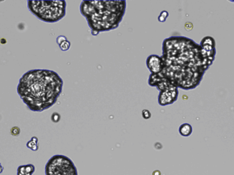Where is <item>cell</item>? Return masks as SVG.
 Returning <instances> with one entry per match:
<instances>
[{"label":"cell","instance_id":"e0dca14e","mask_svg":"<svg viewBox=\"0 0 234 175\" xmlns=\"http://www.w3.org/2000/svg\"><path fill=\"white\" fill-rule=\"evenodd\" d=\"M66 40H67V38H66L65 36H63V35H61V36L57 37L56 43L58 45H60V44H61L63 42H65V41Z\"/></svg>","mask_w":234,"mask_h":175},{"label":"cell","instance_id":"277c9868","mask_svg":"<svg viewBox=\"0 0 234 175\" xmlns=\"http://www.w3.org/2000/svg\"><path fill=\"white\" fill-rule=\"evenodd\" d=\"M27 8L32 15L45 23H54L64 18L66 14V2L31 1L27 2Z\"/></svg>","mask_w":234,"mask_h":175},{"label":"cell","instance_id":"9c48e42d","mask_svg":"<svg viewBox=\"0 0 234 175\" xmlns=\"http://www.w3.org/2000/svg\"><path fill=\"white\" fill-rule=\"evenodd\" d=\"M26 145L31 150L36 151L39 149V140L36 137H33L31 140L27 143Z\"/></svg>","mask_w":234,"mask_h":175},{"label":"cell","instance_id":"ac0fdd59","mask_svg":"<svg viewBox=\"0 0 234 175\" xmlns=\"http://www.w3.org/2000/svg\"><path fill=\"white\" fill-rule=\"evenodd\" d=\"M6 43H7V41H6V40L5 39H4V38H2V39H0V43L1 44H6Z\"/></svg>","mask_w":234,"mask_h":175},{"label":"cell","instance_id":"7c38bea8","mask_svg":"<svg viewBox=\"0 0 234 175\" xmlns=\"http://www.w3.org/2000/svg\"><path fill=\"white\" fill-rule=\"evenodd\" d=\"M142 116L145 120H148L151 118V112L148 110H143L142 111Z\"/></svg>","mask_w":234,"mask_h":175},{"label":"cell","instance_id":"8fae6325","mask_svg":"<svg viewBox=\"0 0 234 175\" xmlns=\"http://www.w3.org/2000/svg\"><path fill=\"white\" fill-rule=\"evenodd\" d=\"M71 46V42L67 40L65 41V42H63L61 44H60L59 47H60V49H61V51H62V52H66V51L70 49Z\"/></svg>","mask_w":234,"mask_h":175},{"label":"cell","instance_id":"4fadbf2b","mask_svg":"<svg viewBox=\"0 0 234 175\" xmlns=\"http://www.w3.org/2000/svg\"><path fill=\"white\" fill-rule=\"evenodd\" d=\"M26 173H30L32 174L35 172V167L32 164L26 165Z\"/></svg>","mask_w":234,"mask_h":175},{"label":"cell","instance_id":"6da1fadb","mask_svg":"<svg viewBox=\"0 0 234 175\" xmlns=\"http://www.w3.org/2000/svg\"><path fill=\"white\" fill-rule=\"evenodd\" d=\"M161 57L164 68L160 74L183 90L197 87L212 62L204 58L200 44L184 36H171L164 40Z\"/></svg>","mask_w":234,"mask_h":175},{"label":"cell","instance_id":"30bf717a","mask_svg":"<svg viewBox=\"0 0 234 175\" xmlns=\"http://www.w3.org/2000/svg\"><path fill=\"white\" fill-rule=\"evenodd\" d=\"M169 17V13L168 11L166 10H163L160 12V14L157 17V20L160 23H164L166 20Z\"/></svg>","mask_w":234,"mask_h":175},{"label":"cell","instance_id":"8992f818","mask_svg":"<svg viewBox=\"0 0 234 175\" xmlns=\"http://www.w3.org/2000/svg\"><path fill=\"white\" fill-rule=\"evenodd\" d=\"M179 96L178 88L172 85L166 90L160 92L158 95V103L161 106H166L174 103L178 100Z\"/></svg>","mask_w":234,"mask_h":175},{"label":"cell","instance_id":"5bb4252c","mask_svg":"<svg viewBox=\"0 0 234 175\" xmlns=\"http://www.w3.org/2000/svg\"><path fill=\"white\" fill-rule=\"evenodd\" d=\"M61 115H60V114L57 113V112H54L52 114V120L53 122V123H58L60 121V120H61Z\"/></svg>","mask_w":234,"mask_h":175},{"label":"cell","instance_id":"2e32d148","mask_svg":"<svg viewBox=\"0 0 234 175\" xmlns=\"http://www.w3.org/2000/svg\"><path fill=\"white\" fill-rule=\"evenodd\" d=\"M20 131H21V130L19 129V127H13L10 129L11 134L14 136H17L19 135Z\"/></svg>","mask_w":234,"mask_h":175},{"label":"cell","instance_id":"5b68a950","mask_svg":"<svg viewBox=\"0 0 234 175\" xmlns=\"http://www.w3.org/2000/svg\"><path fill=\"white\" fill-rule=\"evenodd\" d=\"M45 175H78L77 168L70 158L56 155L49 159L45 168Z\"/></svg>","mask_w":234,"mask_h":175},{"label":"cell","instance_id":"3957f363","mask_svg":"<svg viewBox=\"0 0 234 175\" xmlns=\"http://www.w3.org/2000/svg\"><path fill=\"white\" fill-rule=\"evenodd\" d=\"M126 1H83L80 7L93 36L118 28L126 10Z\"/></svg>","mask_w":234,"mask_h":175},{"label":"cell","instance_id":"9a60e30c","mask_svg":"<svg viewBox=\"0 0 234 175\" xmlns=\"http://www.w3.org/2000/svg\"><path fill=\"white\" fill-rule=\"evenodd\" d=\"M26 165H20L17 169V175H26Z\"/></svg>","mask_w":234,"mask_h":175},{"label":"cell","instance_id":"ba28073f","mask_svg":"<svg viewBox=\"0 0 234 175\" xmlns=\"http://www.w3.org/2000/svg\"><path fill=\"white\" fill-rule=\"evenodd\" d=\"M192 127L189 123H183L179 127V134L183 137H189L192 133Z\"/></svg>","mask_w":234,"mask_h":175},{"label":"cell","instance_id":"52a82bcc","mask_svg":"<svg viewBox=\"0 0 234 175\" xmlns=\"http://www.w3.org/2000/svg\"><path fill=\"white\" fill-rule=\"evenodd\" d=\"M146 65L151 74H159L162 71L164 63L162 57L152 54L147 57L146 60Z\"/></svg>","mask_w":234,"mask_h":175},{"label":"cell","instance_id":"7a4b0ae2","mask_svg":"<svg viewBox=\"0 0 234 175\" xmlns=\"http://www.w3.org/2000/svg\"><path fill=\"white\" fill-rule=\"evenodd\" d=\"M64 81L58 73L48 69H33L20 78L17 91L30 110L42 112L54 106L61 96Z\"/></svg>","mask_w":234,"mask_h":175}]
</instances>
